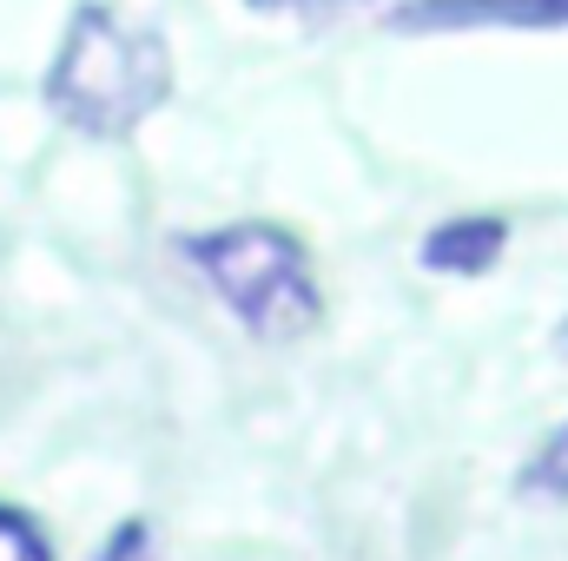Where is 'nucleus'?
Masks as SVG:
<instances>
[{
    "label": "nucleus",
    "mask_w": 568,
    "mask_h": 561,
    "mask_svg": "<svg viewBox=\"0 0 568 561\" xmlns=\"http://www.w3.org/2000/svg\"><path fill=\"white\" fill-rule=\"evenodd\" d=\"M40 100L80 140H133L172 100V33L126 0H73Z\"/></svg>",
    "instance_id": "obj_1"
},
{
    "label": "nucleus",
    "mask_w": 568,
    "mask_h": 561,
    "mask_svg": "<svg viewBox=\"0 0 568 561\" xmlns=\"http://www.w3.org/2000/svg\"><path fill=\"white\" fill-rule=\"evenodd\" d=\"M258 13H357V7H390V0H245Z\"/></svg>",
    "instance_id": "obj_8"
},
{
    "label": "nucleus",
    "mask_w": 568,
    "mask_h": 561,
    "mask_svg": "<svg viewBox=\"0 0 568 561\" xmlns=\"http://www.w3.org/2000/svg\"><path fill=\"white\" fill-rule=\"evenodd\" d=\"M93 561H159V549H152V529H145L140 516H133V522H120V529L106 536V549H100Z\"/></svg>",
    "instance_id": "obj_7"
},
{
    "label": "nucleus",
    "mask_w": 568,
    "mask_h": 561,
    "mask_svg": "<svg viewBox=\"0 0 568 561\" xmlns=\"http://www.w3.org/2000/svg\"><path fill=\"white\" fill-rule=\"evenodd\" d=\"M556 344H562V350H568V317H562V330H556Z\"/></svg>",
    "instance_id": "obj_9"
},
{
    "label": "nucleus",
    "mask_w": 568,
    "mask_h": 561,
    "mask_svg": "<svg viewBox=\"0 0 568 561\" xmlns=\"http://www.w3.org/2000/svg\"><path fill=\"white\" fill-rule=\"evenodd\" d=\"M503 252H509V218H496V212H456V218L429 225L417 245L424 272H436V278H489L503 265Z\"/></svg>",
    "instance_id": "obj_4"
},
{
    "label": "nucleus",
    "mask_w": 568,
    "mask_h": 561,
    "mask_svg": "<svg viewBox=\"0 0 568 561\" xmlns=\"http://www.w3.org/2000/svg\"><path fill=\"white\" fill-rule=\"evenodd\" d=\"M523 489H529V496H549V502H568V417L556 422V429H549V442L529 456Z\"/></svg>",
    "instance_id": "obj_5"
},
{
    "label": "nucleus",
    "mask_w": 568,
    "mask_h": 561,
    "mask_svg": "<svg viewBox=\"0 0 568 561\" xmlns=\"http://www.w3.org/2000/svg\"><path fill=\"white\" fill-rule=\"evenodd\" d=\"M0 561H53L47 536H40L20 509H7V502H0Z\"/></svg>",
    "instance_id": "obj_6"
},
{
    "label": "nucleus",
    "mask_w": 568,
    "mask_h": 561,
    "mask_svg": "<svg viewBox=\"0 0 568 561\" xmlns=\"http://www.w3.org/2000/svg\"><path fill=\"white\" fill-rule=\"evenodd\" d=\"M397 33H556L568 27V0H397Z\"/></svg>",
    "instance_id": "obj_3"
},
{
    "label": "nucleus",
    "mask_w": 568,
    "mask_h": 561,
    "mask_svg": "<svg viewBox=\"0 0 568 561\" xmlns=\"http://www.w3.org/2000/svg\"><path fill=\"white\" fill-rule=\"evenodd\" d=\"M179 252L205 278V290L239 317V330H252L265 344H291V337L317 330L324 290H317V265L291 225L239 218V225H212V232L179 238Z\"/></svg>",
    "instance_id": "obj_2"
}]
</instances>
